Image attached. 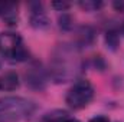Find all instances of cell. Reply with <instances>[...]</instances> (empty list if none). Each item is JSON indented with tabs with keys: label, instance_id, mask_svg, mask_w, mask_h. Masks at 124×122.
Wrapping results in <instances>:
<instances>
[{
	"label": "cell",
	"instance_id": "9c48e42d",
	"mask_svg": "<svg viewBox=\"0 0 124 122\" xmlns=\"http://www.w3.org/2000/svg\"><path fill=\"white\" fill-rule=\"evenodd\" d=\"M79 6H81L82 9H85V10H95V9L101 7L102 3H101V1H81Z\"/></svg>",
	"mask_w": 124,
	"mask_h": 122
},
{
	"label": "cell",
	"instance_id": "277c9868",
	"mask_svg": "<svg viewBox=\"0 0 124 122\" xmlns=\"http://www.w3.org/2000/svg\"><path fill=\"white\" fill-rule=\"evenodd\" d=\"M31 23L36 29H43L48 26V16L43 12V7L40 3L31 4Z\"/></svg>",
	"mask_w": 124,
	"mask_h": 122
},
{
	"label": "cell",
	"instance_id": "8fae6325",
	"mask_svg": "<svg viewBox=\"0 0 124 122\" xmlns=\"http://www.w3.org/2000/svg\"><path fill=\"white\" fill-rule=\"evenodd\" d=\"M54 7H58V9H66V7H69V3H54Z\"/></svg>",
	"mask_w": 124,
	"mask_h": 122
},
{
	"label": "cell",
	"instance_id": "5b68a950",
	"mask_svg": "<svg viewBox=\"0 0 124 122\" xmlns=\"http://www.w3.org/2000/svg\"><path fill=\"white\" fill-rule=\"evenodd\" d=\"M26 82L31 85L32 88H36V89L43 88V85H45V76H43L40 68L33 66V68H31L29 72H26Z\"/></svg>",
	"mask_w": 124,
	"mask_h": 122
},
{
	"label": "cell",
	"instance_id": "8992f818",
	"mask_svg": "<svg viewBox=\"0 0 124 122\" xmlns=\"http://www.w3.org/2000/svg\"><path fill=\"white\" fill-rule=\"evenodd\" d=\"M19 88V78L15 72H6L0 76V91H15Z\"/></svg>",
	"mask_w": 124,
	"mask_h": 122
},
{
	"label": "cell",
	"instance_id": "ba28073f",
	"mask_svg": "<svg viewBox=\"0 0 124 122\" xmlns=\"http://www.w3.org/2000/svg\"><path fill=\"white\" fill-rule=\"evenodd\" d=\"M105 42H107V45L110 46V49H116L117 46H118V34L116 33L114 30H110L107 32V36H105Z\"/></svg>",
	"mask_w": 124,
	"mask_h": 122
},
{
	"label": "cell",
	"instance_id": "7c38bea8",
	"mask_svg": "<svg viewBox=\"0 0 124 122\" xmlns=\"http://www.w3.org/2000/svg\"><path fill=\"white\" fill-rule=\"evenodd\" d=\"M114 7H116V9H118V10H121V12H124V1L114 3Z\"/></svg>",
	"mask_w": 124,
	"mask_h": 122
},
{
	"label": "cell",
	"instance_id": "6da1fadb",
	"mask_svg": "<svg viewBox=\"0 0 124 122\" xmlns=\"http://www.w3.org/2000/svg\"><path fill=\"white\" fill-rule=\"evenodd\" d=\"M35 103L20 96L0 98V121L17 122L31 118L35 112Z\"/></svg>",
	"mask_w": 124,
	"mask_h": 122
},
{
	"label": "cell",
	"instance_id": "4fadbf2b",
	"mask_svg": "<svg viewBox=\"0 0 124 122\" xmlns=\"http://www.w3.org/2000/svg\"><path fill=\"white\" fill-rule=\"evenodd\" d=\"M58 122H78V121L74 119V118H62V119H59Z\"/></svg>",
	"mask_w": 124,
	"mask_h": 122
},
{
	"label": "cell",
	"instance_id": "7a4b0ae2",
	"mask_svg": "<svg viewBox=\"0 0 124 122\" xmlns=\"http://www.w3.org/2000/svg\"><path fill=\"white\" fill-rule=\"evenodd\" d=\"M0 53L7 61L23 62L29 58V52L17 33L3 32L0 34Z\"/></svg>",
	"mask_w": 124,
	"mask_h": 122
},
{
	"label": "cell",
	"instance_id": "52a82bcc",
	"mask_svg": "<svg viewBox=\"0 0 124 122\" xmlns=\"http://www.w3.org/2000/svg\"><path fill=\"white\" fill-rule=\"evenodd\" d=\"M16 4L13 3H0V17L10 20V16H16Z\"/></svg>",
	"mask_w": 124,
	"mask_h": 122
},
{
	"label": "cell",
	"instance_id": "30bf717a",
	"mask_svg": "<svg viewBox=\"0 0 124 122\" xmlns=\"http://www.w3.org/2000/svg\"><path fill=\"white\" fill-rule=\"evenodd\" d=\"M90 122H110V119L105 116H94Z\"/></svg>",
	"mask_w": 124,
	"mask_h": 122
},
{
	"label": "cell",
	"instance_id": "3957f363",
	"mask_svg": "<svg viewBox=\"0 0 124 122\" xmlns=\"http://www.w3.org/2000/svg\"><path fill=\"white\" fill-rule=\"evenodd\" d=\"M93 96H94L93 85L88 81L81 79V81L75 82L74 86L68 91V93H66V103L72 109H82L91 102Z\"/></svg>",
	"mask_w": 124,
	"mask_h": 122
},
{
	"label": "cell",
	"instance_id": "5bb4252c",
	"mask_svg": "<svg viewBox=\"0 0 124 122\" xmlns=\"http://www.w3.org/2000/svg\"><path fill=\"white\" fill-rule=\"evenodd\" d=\"M121 29H123V33H124V23H123V27H121Z\"/></svg>",
	"mask_w": 124,
	"mask_h": 122
}]
</instances>
